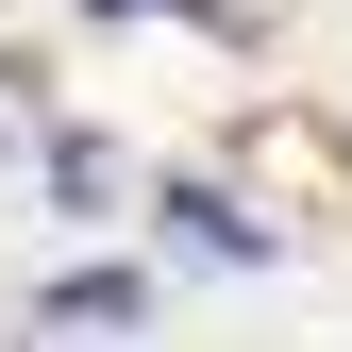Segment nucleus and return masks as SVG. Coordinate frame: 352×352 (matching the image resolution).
<instances>
[{"mask_svg":"<svg viewBox=\"0 0 352 352\" xmlns=\"http://www.w3.org/2000/svg\"><path fill=\"white\" fill-rule=\"evenodd\" d=\"M168 218H185V235L218 252V269H252V218H235V201H218V185H168Z\"/></svg>","mask_w":352,"mask_h":352,"instance_id":"obj_1","label":"nucleus"},{"mask_svg":"<svg viewBox=\"0 0 352 352\" xmlns=\"http://www.w3.org/2000/svg\"><path fill=\"white\" fill-rule=\"evenodd\" d=\"M135 302H151L135 269H67V285H51V319H135Z\"/></svg>","mask_w":352,"mask_h":352,"instance_id":"obj_2","label":"nucleus"},{"mask_svg":"<svg viewBox=\"0 0 352 352\" xmlns=\"http://www.w3.org/2000/svg\"><path fill=\"white\" fill-rule=\"evenodd\" d=\"M101 17H185V34H252V0H101Z\"/></svg>","mask_w":352,"mask_h":352,"instance_id":"obj_3","label":"nucleus"}]
</instances>
